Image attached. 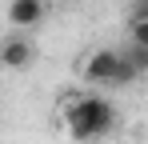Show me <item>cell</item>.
<instances>
[{
  "label": "cell",
  "instance_id": "obj_1",
  "mask_svg": "<svg viewBox=\"0 0 148 144\" xmlns=\"http://www.w3.org/2000/svg\"><path fill=\"white\" fill-rule=\"evenodd\" d=\"M60 124L72 140H100L116 128V108L100 92H64L60 96Z\"/></svg>",
  "mask_w": 148,
  "mask_h": 144
},
{
  "label": "cell",
  "instance_id": "obj_2",
  "mask_svg": "<svg viewBox=\"0 0 148 144\" xmlns=\"http://www.w3.org/2000/svg\"><path fill=\"white\" fill-rule=\"evenodd\" d=\"M80 76L84 84L92 88H128L140 80V72L124 60L120 48H92L84 60H80Z\"/></svg>",
  "mask_w": 148,
  "mask_h": 144
},
{
  "label": "cell",
  "instance_id": "obj_3",
  "mask_svg": "<svg viewBox=\"0 0 148 144\" xmlns=\"http://www.w3.org/2000/svg\"><path fill=\"white\" fill-rule=\"evenodd\" d=\"M36 64V40H28L24 32H12L0 40V68L4 72H24Z\"/></svg>",
  "mask_w": 148,
  "mask_h": 144
},
{
  "label": "cell",
  "instance_id": "obj_4",
  "mask_svg": "<svg viewBox=\"0 0 148 144\" xmlns=\"http://www.w3.org/2000/svg\"><path fill=\"white\" fill-rule=\"evenodd\" d=\"M44 12H48V0H12L8 4V24L16 32H24V28H36L44 20Z\"/></svg>",
  "mask_w": 148,
  "mask_h": 144
}]
</instances>
